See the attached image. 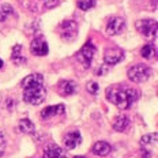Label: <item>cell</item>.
I'll use <instances>...</instances> for the list:
<instances>
[{
    "label": "cell",
    "mask_w": 158,
    "mask_h": 158,
    "mask_svg": "<svg viewBox=\"0 0 158 158\" xmlns=\"http://www.w3.org/2000/svg\"><path fill=\"white\" fill-rule=\"evenodd\" d=\"M59 34H60L61 40L64 41H74L78 35V25L75 21L71 19H65L59 26Z\"/></svg>",
    "instance_id": "obj_4"
},
{
    "label": "cell",
    "mask_w": 158,
    "mask_h": 158,
    "mask_svg": "<svg viewBox=\"0 0 158 158\" xmlns=\"http://www.w3.org/2000/svg\"><path fill=\"white\" fill-rule=\"evenodd\" d=\"M126 29V19L120 18V16H113L109 19L106 25V33L110 35H117L121 34Z\"/></svg>",
    "instance_id": "obj_8"
},
{
    "label": "cell",
    "mask_w": 158,
    "mask_h": 158,
    "mask_svg": "<svg viewBox=\"0 0 158 158\" xmlns=\"http://www.w3.org/2000/svg\"><path fill=\"white\" fill-rule=\"evenodd\" d=\"M106 72H108V67H106V65H101L100 70L97 71V74H98V75H105Z\"/></svg>",
    "instance_id": "obj_26"
},
{
    "label": "cell",
    "mask_w": 158,
    "mask_h": 158,
    "mask_svg": "<svg viewBox=\"0 0 158 158\" xmlns=\"http://www.w3.org/2000/svg\"><path fill=\"white\" fill-rule=\"evenodd\" d=\"M157 21L156 19H140L136 22V30L146 38L154 40L157 34Z\"/></svg>",
    "instance_id": "obj_6"
},
{
    "label": "cell",
    "mask_w": 158,
    "mask_h": 158,
    "mask_svg": "<svg viewBox=\"0 0 158 158\" xmlns=\"http://www.w3.org/2000/svg\"><path fill=\"white\" fill-rule=\"evenodd\" d=\"M30 51H31V53L34 56H45V55H48L49 48H48L47 41H45L44 38H42V37H37V38H34L31 41Z\"/></svg>",
    "instance_id": "obj_9"
},
{
    "label": "cell",
    "mask_w": 158,
    "mask_h": 158,
    "mask_svg": "<svg viewBox=\"0 0 158 158\" xmlns=\"http://www.w3.org/2000/svg\"><path fill=\"white\" fill-rule=\"evenodd\" d=\"M106 98L112 104L116 105L118 109L126 110L132 106L135 101L139 98V93L134 87H128L124 85H113L108 87Z\"/></svg>",
    "instance_id": "obj_1"
},
{
    "label": "cell",
    "mask_w": 158,
    "mask_h": 158,
    "mask_svg": "<svg viewBox=\"0 0 158 158\" xmlns=\"http://www.w3.org/2000/svg\"><path fill=\"white\" fill-rule=\"evenodd\" d=\"M45 158H67V153L57 144H49L45 147Z\"/></svg>",
    "instance_id": "obj_12"
},
{
    "label": "cell",
    "mask_w": 158,
    "mask_h": 158,
    "mask_svg": "<svg viewBox=\"0 0 158 158\" xmlns=\"http://www.w3.org/2000/svg\"><path fill=\"white\" fill-rule=\"evenodd\" d=\"M74 158H86V157H82V156H77V157H74Z\"/></svg>",
    "instance_id": "obj_28"
},
{
    "label": "cell",
    "mask_w": 158,
    "mask_h": 158,
    "mask_svg": "<svg viewBox=\"0 0 158 158\" xmlns=\"http://www.w3.org/2000/svg\"><path fill=\"white\" fill-rule=\"evenodd\" d=\"M63 142H64L65 149L74 150L78 144L82 143V135H81L79 131H72V132H68L67 135H65Z\"/></svg>",
    "instance_id": "obj_11"
},
{
    "label": "cell",
    "mask_w": 158,
    "mask_h": 158,
    "mask_svg": "<svg viewBox=\"0 0 158 158\" xmlns=\"http://www.w3.org/2000/svg\"><path fill=\"white\" fill-rule=\"evenodd\" d=\"M151 77V68L147 67L146 64H135L128 70V78L132 82L142 83L146 82Z\"/></svg>",
    "instance_id": "obj_3"
},
{
    "label": "cell",
    "mask_w": 158,
    "mask_h": 158,
    "mask_svg": "<svg viewBox=\"0 0 158 158\" xmlns=\"http://www.w3.org/2000/svg\"><path fill=\"white\" fill-rule=\"evenodd\" d=\"M34 83H44V77H42L41 74H37V72L27 75V77L22 81V87H26V86H29V85H34Z\"/></svg>",
    "instance_id": "obj_17"
},
{
    "label": "cell",
    "mask_w": 158,
    "mask_h": 158,
    "mask_svg": "<svg viewBox=\"0 0 158 158\" xmlns=\"http://www.w3.org/2000/svg\"><path fill=\"white\" fill-rule=\"evenodd\" d=\"M19 130L25 134H33L35 131V127L29 118H22V120L19 121Z\"/></svg>",
    "instance_id": "obj_19"
},
{
    "label": "cell",
    "mask_w": 158,
    "mask_h": 158,
    "mask_svg": "<svg viewBox=\"0 0 158 158\" xmlns=\"http://www.w3.org/2000/svg\"><path fill=\"white\" fill-rule=\"evenodd\" d=\"M64 113V105L59 104V105H52V106H47L41 110V117L42 118H51L57 114H63Z\"/></svg>",
    "instance_id": "obj_13"
},
{
    "label": "cell",
    "mask_w": 158,
    "mask_h": 158,
    "mask_svg": "<svg viewBox=\"0 0 158 158\" xmlns=\"http://www.w3.org/2000/svg\"><path fill=\"white\" fill-rule=\"evenodd\" d=\"M60 3V0H44V7L45 8H53Z\"/></svg>",
    "instance_id": "obj_24"
},
{
    "label": "cell",
    "mask_w": 158,
    "mask_h": 158,
    "mask_svg": "<svg viewBox=\"0 0 158 158\" xmlns=\"http://www.w3.org/2000/svg\"><path fill=\"white\" fill-rule=\"evenodd\" d=\"M130 127V117L126 114H120L113 120V128L118 132H123Z\"/></svg>",
    "instance_id": "obj_16"
},
{
    "label": "cell",
    "mask_w": 158,
    "mask_h": 158,
    "mask_svg": "<svg viewBox=\"0 0 158 158\" xmlns=\"http://www.w3.org/2000/svg\"><path fill=\"white\" fill-rule=\"evenodd\" d=\"M12 14H14V10H12V7L8 4V3L0 4V22H4L6 19Z\"/></svg>",
    "instance_id": "obj_21"
},
{
    "label": "cell",
    "mask_w": 158,
    "mask_h": 158,
    "mask_svg": "<svg viewBox=\"0 0 158 158\" xmlns=\"http://www.w3.org/2000/svg\"><path fill=\"white\" fill-rule=\"evenodd\" d=\"M86 89H87V91L90 94H97L98 93V83L97 82H89L87 83V86H86Z\"/></svg>",
    "instance_id": "obj_23"
},
{
    "label": "cell",
    "mask_w": 158,
    "mask_h": 158,
    "mask_svg": "<svg viewBox=\"0 0 158 158\" xmlns=\"http://www.w3.org/2000/svg\"><path fill=\"white\" fill-rule=\"evenodd\" d=\"M157 51H156V47H154V44H147L144 45L142 48V51H140V55H142V57L147 59V60H150V59H153L154 56H156Z\"/></svg>",
    "instance_id": "obj_20"
},
{
    "label": "cell",
    "mask_w": 158,
    "mask_h": 158,
    "mask_svg": "<svg viewBox=\"0 0 158 158\" xmlns=\"http://www.w3.org/2000/svg\"><path fill=\"white\" fill-rule=\"evenodd\" d=\"M3 64H4V63H3V60L0 59V68H3Z\"/></svg>",
    "instance_id": "obj_27"
},
{
    "label": "cell",
    "mask_w": 158,
    "mask_h": 158,
    "mask_svg": "<svg viewBox=\"0 0 158 158\" xmlns=\"http://www.w3.org/2000/svg\"><path fill=\"white\" fill-rule=\"evenodd\" d=\"M112 151V147L108 142H104V140H100L97 142L93 146V153L95 156H100V157H104V156H108Z\"/></svg>",
    "instance_id": "obj_15"
},
{
    "label": "cell",
    "mask_w": 158,
    "mask_h": 158,
    "mask_svg": "<svg viewBox=\"0 0 158 158\" xmlns=\"http://www.w3.org/2000/svg\"><path fill=\"white\" fill-rule=\"evenodd\" d=\"M6 144H7V140H6V138H4V135H3V132H0V157H2L3 153H4Z\"/></svg>",
    "instance_id": "obj_25"
},
{
    "label": "cell",
    "mask_w": 158,
    "mask_h": 158,
    "mask_svg": "<svg viewBox=\"0 0 158 158\" xmlns=\"http://www.w3.org/2000/svg\"><path fill=\"white\" fill-rule=\"evenodd\" d=\"M57 93L63 97L67 95H72L77 93V83L74 81H68V79H63L57 83Z\"/></svg>",
    "instance_id": "obj_10"
},
{
    "label": "cell",
    "mask_w": 158,
    "mask_h": 158,
    "mask_svg": "<svg viewBox=\"0 0 158 158\" xmlns=\"http://www.w3.org/2000/svg\"><path fill=\"white\" fill-rule=\"evenodd\" d=\"M23 101L30 105H40L44 102L47 97V90H45L42 83H34L23 87Z\"/></svg>",
    "instance_id": "obj_2"
},
{
    "label": "cell",
    "mask_w": 158,
    "mask_h": 158,
    "mask_svg": "<svg viewBox=\"0 0 158 158\" xmlns=\"http://www.w3.org/2000/svg\"><path fill=\"white\" fill-rule=\"evenodd\" d=\"M124 56H126V52H124L121 48L110 47V48L105 49V52H104V61L106 64H109V65H113V64L120 63V61L124 59Z\"/></svg>",
    "instance_id": "obj_7"
},
{
    "label": "cell",
    "mask_w": 158,
    "mask_h": 158,
    "mask_svg": "<svg viewBox=\"0 0 158 158\" xmlns=\"http://www.w3.org/2000/svg\"><path fill=\"white\" fill-rule=\"evenodd\" d=\"M21 51H22V47L21 45H15L12 48V53H11V60L14 64H22V63H26V57L21 55Z\"/></svg>",
    "instance_id": "obj_18"
},
{
    "label": "cell",
    "mask_w": 158,
    "mask_h": 158,
    "mask_svg": "<svg viewBox=\"0 0 158 158\" xmlns=\"http://www.w3.org/2000/svg\"><path fill=\"white\" fill-rule=\"evenodd\" d=\"M95 6V0H79L78 2V7L82 11H87V10L93 8Z\"/></svg>",
    "instance_id": "obj_22"
},
{
    "label": "cell",
    "mask_w": 158,
    "mask_h": 158,
    "mask_svg": "<svg viewBox=\"0 0 158 158\" xmlns=\"http://www.w3.org/2000/svg\"><path fill=\"white\" fill-rule=\"evenodd\" d=\"M95 52H97V49H95L94 44H91V42H87V44H85L82 49L77 53V59L79 63H82L85 68H90L91 63H93V59L95 56Z\"/></svg>",
    "instance_id": "obj_5"
},
{
    "label": "cell",
    "mask_w": 158,
    "mask_h": 158,
    "mask_svg": "<svg viewBox=\"0 0 158 158\" xmlns=\"http://www.w3.org/2000/svg\"><path fill=\"white\" fill-rule=\"evenodd\" d=\"M157 142H158V135L156 132L147 134V135H144V136H142V139H140V147L144 150L151 151L150 149L156 146Z\"/></svg>",
    "instance_id": "obj_14"
}]
</instances>
